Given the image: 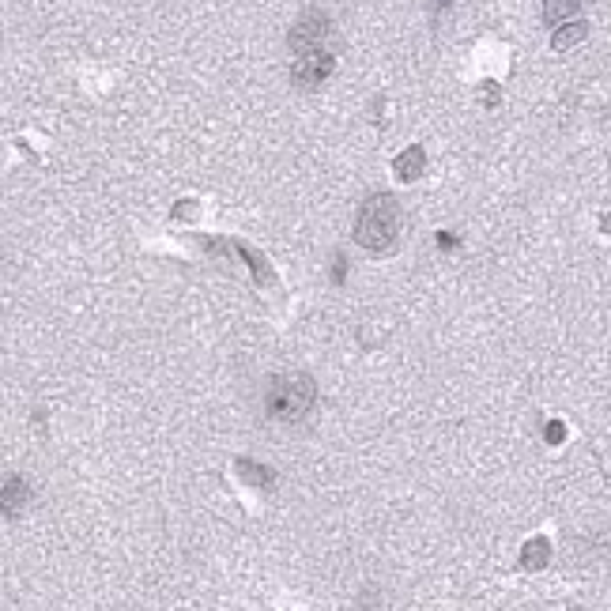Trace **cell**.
I'll return each mask as SVG.
<instances>
[{"mask_svg":"<svg viewBox=\"0 0 611 611\" xmlns=\"http://www.w3.org/2000/svg\"><path fill=\"white\" fill-rule=\"evenodd\" d=\"M317 389L310 374H276L265 389V415L276 423H306L314 415Z\"/></svg>","mask_w":611,"mask_h":611,"instance_id":"cell-1","label":"cell"},{"mask_svg":"<svg viewBox=\"0 0 611 611\" xmlns=\"http://www.w3.org/2000/svg\"><path fill=\"white\" fill-rule=\"evenodd\" d=\"M400 238V204L389 192H374L366 197L355 219V242L370 253H389Z\"/></svg>","mask_w":611,"mask_h":611,"instance_id":"cell-2","label":"cell"},{"mask_svg":"<svg viewBox=\"0 0 611 611\" xmlns=\"http://www.w3.org/2000/svg\"><path fill=\"white\" fill-rule=\"evenodd\" d=\"M332 35V20H329V12H321V8H306L298 15V23L291 27V50L302 57V53H314L325 45V38Z\"/></svg>","mask_w":611,"mask_h":611,"instance_id":"cell-3","label":"cell"},{"mask_svg":"<svg viewBox=\"0 0 611 611\" xmlns=\"http://www.w3.org/2000/svg\"><path fill=\"white\" fill-rule=\"evenodd\" d=\"M336 69V57L329 50H314V53H302L295 61V69H291V79H295V87H306V91H314L321 87L325 79L332 76Z\"/></svg>","mask_w":611,"mask_h":611,"instance_id":"cell-4","label":"cell"},{"mask_svg":"<svg viewBox=\"0 0 611 611\" xmlns=\"http://www.w3.org/2000/svg\"><path fill=\"white\" fill-rule=\"evenodd\" d=\"M30 502H35V487H30L23 476H8L4 487H0V513H4L8 521H20L30 509Z\"/></svg>","mask_w":611,"mask_h":611,"instance_id":"cell-5","label":"cell"},{"mask_svg":"<svg viewBox=\"0 0 611 611\" xmlns=\"http://www.w3.org/2000/svg\"><path fill=\"white\" fill-rule=\"evenodd\" d=\"M393 174H396L400 182H408V185H411V182H420L423 174H427V151L420 148V143H411L408 151H400V155H396Z\"/></svg>","mask_w":611,"mask_h":611,"instance_id":"cell-6","label":"cell"},{"mask_svg":"<svg viewBox=\"0 0 611 611\" xmlns=\"http://www.w3.org/2000/svg\"><path fill=\"white\" fill-rule=\"evenodd\" d=\"M238 476L257 491H272V484H276V472L265 468V464H257V460H238Z\"/></svg>","mask_w":611,"mask_h":611,"instance_id":"cell-7","label":"cell"},{"mask_svg":"<svg viewBox=\"0 0 611 611\" xmlns=\"http://www.w3.org/2000/svg\"><path fill=\"white\" fill-rule=\"evenodd\" d=\"M548 558H551V543L536 536V540H528L525 543V551H521V566L525 570H540V566H548Z\"/></svg>","mask_w":611,"mask_h":611,"instance_id":"cell-8","label":"cell"},{"mask_svg":"<svg viewBox=\"0 0 611 611\" xmlns=\"http://www.w3.org/2000/svg\"><path fill=\"white\" fill-rule=\"evenodd\" d=\"M585 35H589V27H585L582 20H577V23H558L551 45H555V50H570V45H577Z\"/></svg>","mask_w":611,"mask_h":611,"instance_id":"cell-9","label":"cell"},{"mask_svg":"<svg viewBox=\"0 0 611 611\" xmlns=\"http://www.w3.org/2000/svg\"><path fill=\"white\" fill-rule=\"evenodd\" d=\"M577 8H582V0H543V20H548V23H562Z\"/></svg>","mask_w":611,"mask_h":611,"instance_id":"cell-10","label":"cell"},{"mask_svg":"<svg viewBox=\"0 0 611 611\" xmlns=\"http://www.w3.org/2000/svg\"><path fill=\"white\" fill-rule=\"evenodd\" d=\"M543 438H548L551 445H558L562 438H566V430H562V423H558V420H551L548 427H543Z\"/></svg>","mask_w":611,"mask_h":611,"instance_id":"cell-11","label":"cell"},{"mask_svg":"<svg viewBox=\"0 0 611 611\" xmlns=\"http://www.w3.org/2000/svg\"><path fill=\"white\" fill-rule=\"evenodd\" d=\"M479 91H484V99H491V102L498 99V84H484V87H479Z\"/></svg>","mask_w":611,"mask_h":611,"instance_id":"cell-12","label":"cell"},{"mask_svg":"<svg viewBox=\"0 0 611 611\" xmlns=\"http://www.w3.org/2000/svg\"><path fill=\"white\" fill-rule=\"evenodd\" d=\"M438 242H442V249H453V234L442 231V234H438Z\"/></svg>","mask_w":611,"mask_h":611,"instance_id":"cell-13","label":"cell"},{"mask_svg":"<svg viewBox=\"0 0 611 611\" xmlns=\"http://www.w3.org/2000/svg\"><path fill=\"white\" fill-rule=\"evenodd\" d=\"M438 4H449V0H438Z\"/></svg>","mask_w":611,"mask_h":611,"instance_id":"cell-14","label":"cell"}]
</instances>
